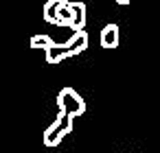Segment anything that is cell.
<instances>
[{"mask_svg":"<svg viewBox=\"0 0 160 153\" xmlns=\"http://www.w3.org/2000/svg\"><path fill=\"white\" fill-rule=\"evenodd\" d=\"M86 48H88V33H86V31H77V33H72V35L68 37V42L48 48V50H46V61H48L51 66H55V64H62V61L68 59V57H75V55L83 53Z\"/></svg>","mask_w":160,"mask_h":153,"instance_id":"6da1fadb","label":"cell"},{"mask_svg":"<svg viewBox=\"0 0 160 153\" xmlns=\"http://www.w3.org/2000/svg\"><path fill=\"white\" fill-rule=\"evenodd\" d=\"M70 131H72V116L59 112V116H57V118L46 127V131H44V144H46V146H57Z\"/></svg>","mask_w":160,"mask_h":153,"instance_id":"7a4b0ae2","label":"cell"},{"mask_svg":"<svg viewBox=\"0 0 160 153\" xmlns=\"http://www.w3.org/2000/svg\"><path fill=\"white\" fill-rule=\"evenodd\" d=\"M57 105H59V112L70 114L72 118L86 114V101H83L81 94H79L77 90H72V88H62V90H59V94H57Z\"/></svg>","mask_w":160,"mask_h":153,"instance_id":"3957f363","label":"cell"},{"mask_svg":"<svg viewBox=\"0 0 160 153\" xmlns=\"http://www.w3.org/2000/svg\"><path fill=\"white\" fill-rule=\"evenodd\" d=\"M118 44H121V29H118V24H114V22L105 24L103 31H101V46L105 50H112Z\"/></svg>","mask_w":160,"mask_h":153,"instance_id":"277c9868","label":"cell"},{"mask_svg":"<svg viewBox=\"0 0 160 153\" xmlns=\"http://www.w3.org/2000/svg\"><path fill=\"white\" fill-rule=\"evenodd\" d=\"M70 11H72V20H70L72 33L83 31V26H86V5L83 2H70Z\"/></svg>","mask_w":160,"mask_h":153,"instance_id":"5b68a950","label":"cell"},{"mask_svg":"<svg viewBox=\"0 0 160 153\" xmlns=\"http://www.w3.org/2000/svg\"><path fill=\"white\" fill-rule=\"evenodd\" d=\"M62 2L64 0H46V5L42 9V16H44V20L48 24H57V9H59Z\"/></svg>","mask_w":160,"mask_h":153,"instance_id":"8992f818","label":"cell"},{"mask_svg":"<svg viewBox=\"0 0 160 153\" xmlns=\"http://www.w3.org/2000/svg\"><path fill=\"white\" fill-rule=\"evenodd\" d=\"M29 44H31V48H33V50H48V48L57 46V42H55V40H51L48 35H42V33H40V35H33Z\"/></svg>","mask_w":160,"mask_h":153,"instance_id":"52a82bcc","label":"cell"},{"mask_svg":"<svg viewBox=\"0 0 160 153\" xmlns=\"http://www.w3.org/2000/svg\"><path fill=\"white\" fill-rule=\"evenodd\" d=\"M70 20H72V11H70V2L64 0L57 9V26H70Z\"/></svg>","mask_w":160,"mask_h":153,"instance_id":"ba28073f","label":"cell"},{"mask_svg":"<svg viewBox=\"0 0 160 153\" xmlns=\"http://www.w3.org/2000/svg\"><path fill=\"white\" fill-rule=\"evenodd\" d=\"M118 5H129V0H116Z\"/></svg>","mask_w":160,"mask_h":153,"instance_id":"9c48e42d","label":"cell"}]
</instances>
